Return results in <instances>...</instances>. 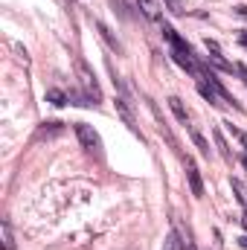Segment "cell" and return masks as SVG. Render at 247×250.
<instances>
[{"label":"cell","mask_w":247,"mask_h":250,"mask_svg":"<svg viewBox=\"0 0 247 250\" xmlns=\"http://www.w3.org/2000/svg\"><path fill=\"white\" fill-rule=\"evenodd\" d=\"M76 64V76H79V84H82V90H84V96L96 105V102H102V87H99V82H96V76H93V70L87 67V62L82 59V56H76L73 59Z\"/></svg>","instance_id":"6da1fadb"},{"label":"cell","mask_w":247,"mask_h":250,"mask_svg":"<svg viewBox=\"0 0 247 250\" xmlns=\"http://www.w3.org/2000/svg\"><path fill=\"white\" fill-rule=\"evenodd\" d=\"M76 137H79V143H82L84 151H90V154H99L102 151V137L87 123H76Z\"/></svg>","instance_id":"7a4b0ae2"},{"label":"cell","mask_w":247,"mask_h":250,"mask_svg":"<svg viewBox=\"0 0 247 250\" xmlns=\"http://www.w3.org/2000/svg\"><path fill=\"white\" fill-rule=\"evenodd\" d=\"M186 181H189V189H192L195 198H204V181H201V172H198L195 160H189V157H186Z\"/></svg>","instance_id":"3957f363"},{"label":"cell","mask_w":247,"mask_h":250,"mask_svg":"<svg viewBox=\"0 0 247 250\" xmlns=\"http://www.w3.org/2000/svg\"><path fill=\"white\" fill-rule=\"evenodd\" d=\"M114 105H117V114L123 117V123L128 125L131 131H137V117H134V111H131L128 99H125V96H117V102H114Z\"/></svg>","instance_id":"277c9868"},{"label":"cell","mask_w":247,"mask_h":250,"mask_svg":"<svg viewBox=\"0 0 247 250\" xmlns=\"http://www.w3.org/2000/svg\"><path fill=\"white\" fill-rule=\"evenodd\" d=\"M137 6H140V12H143L148 21H160V18H163V6H160V0H137Z\"/></svg>","instance_id":"5b68a950"},{"label":"cell","mask_w":247,"mask_h":250,"mask_svg":"<svg viewBox=\"0 0 247 250\" xmlns=\"http://www.w3.org/2000/svg\"><path fill=\"white\" fill-rule=\"evenodd\" d=\"M198 93H201V96H204V99H206L209 105H215V108H218V105H224V102H218V99H221V96H218V90H215L212 84H206L204 79L198 82Z\"/></svg>","instance_id":"8992f818"},{"label":"cell","mask_w":247,"mask_h":250,"mask_svg":"<svg viewBox=\"0 0 247 250\" xmlns=\"http://www.w3.org/2000/svg\"><path fill=\"white\" fill-rule=\"evenodd\" d=\"M64 125L62 123H41V128L35 131V140H47V137H56V134H62Z\"/></svg>","instance_id":"52a82bcc"},{"label":"cell","mask_w":247,"mask_h":250,"mask_svg":"<svg viewBox=\"0 0 247 250\" xmlns=\"http://www.w3.org/2000/svg\"><path fill=\"white\" fill-rule=\"evenodd\" d=\"M186 128H189V134H192V143L198 146V151H201L204 157H209V143L204 140V134H201V131H198L195 125H186Z\"/></svg>","instance_id":"ba28073f"},{"label":"cell","mask_w":247,"mask_h":250,"mask_svg":"<svg viewBox=\"0 0 247 250\" xmlns=\"http://www.w3.org/2000/svg\"><path fill=\"white\" fill-rule=\"evenodd\" d=\"M212 137H215V146H218V151H221V157L227 160V163H233V151H230V146H227V140H224V134L215 128L212 131Z\"/></svg>","instance_id":"9c48e42d"},{"label":"cell","mask_w":247,"mask_h":250,"mask_svg":"<svg viewBox=\"0 0 247 250\" xmlns=\"http://www.w3.org/2000/svg\"><path fill=\"white\" fill-rule=\"evenodd\" d=\"M96 29H99V35H102V38H105V41H108V47H111V50H117V53H120V50H123V44H120V41H117V38H114V32H111V29H108V26H105V23H96Z\"/></svg>","instance_id":"30bf717a"},{"label":"cell","mask_w":247,"mask_h":250,"mask_svg":"<svg viewBox=\"0 0 247 250\" xmlns=\"http://www.w3.org/2000/svg\"><path fill=\"white\" fill-rule=\"evenodd\" d=\"M169 108H172V111H175V117H178V120H181V123H184V125H189V114H186L184 102H181V99H178V96H172V99H169Z\"/></svg>","instance_id":"8fae6325"},{"label":"cell","mask_w":247,"mask_h":250,"mask_svg":"<svg viewBox=\"0 0 247 250\" xmlns=\"http://www.w3.org/2000/svg\"><path fill=\"white\" fill-rule=\"evenodd\" d=\"M47 102H53V105H59V108H62V105L70 102V96H67L64 90H56V87H53V90H47Z\"/></svg>","instance_id":"7c38bea8"},{"label":"cell","mask_w":247,"mask_h":250,"mask_svg":"<svg viewBox=\"0 0 247 250\" xmlns=\"http://www.w3.org/2000/svg\"><path fill=\"white\" fill-rule=\"evenodd\" d=\"M3 250H15V239H12L9 224H3Z\"/></svg>","instance_id":"4fadbf2b"},{"label":"cell","mask_w":247,"mask_h":250,"mask_svg":"<svg viewBox=\"0 0 247 250\" xmlns=\"http://www.w3.org/2000/svg\"><path fill=\"white\" fill-rule=\"evenodd\" d=\"M166 6L172 9V15H184V12H186L184 0H166Z\"/></svg>","instance_id":"5bb4252c"},{"label":"cell","mask_w":247,"mask_h":250,"mask_svg":"<svg viewBox=\"0 0 247 250\" xmlns=\"http://www.w3.org/2000/svg\"><path fill=\"white\" fill-rule=\"evenodd\" d=\"M227 131H230V134H233V137H236V140L247 148V131H239V128H233V125H227Z\"/></svg>","instance_id":"9a60e30c"},{"label":"cell","mask_w":247,"mask_h":250,"mask_svg":"<svg viewBox=\"0 0 247 250\" xmlns=\"http://www.w3.org/2000/svg\"><path fill=\"white\" fill-rule=\"evenodd\" d=\"M206 50H209L212 56H221V47H218L215 41H209V38H206Z\"/></svg>","instance_id":"2e32d148"},{"label":"cell","mask_w":247,"mask_h":250,"mask_svg":"<svg viewBox=\"0 0 247 250\" xmlns=\"http://www.w3.org/2000/svg\"><path fill=\"white\" fill-rule=\"evenodd\" d=\"M236 15H242V18H247V6L242 3V6H236Z\"/></svg>","instance_id":"e0dca14e"},{"label":"cell","mask_w":247,"mask_h":250,"mask_svg":"<svg viewBox=\"0 0 247 250\" xmlns=\"http://www.w3.org/2000/svg\"><path fill=\"white\" fill-rule=\"evenodd\" d=\"M239 41H242V47H247V35H242V38H239Z\"/></svg>","instance_id":"ac0fdd59"},{"label":"cell","mask_w":247,"mask_h":250,"mask_svg":"<svg viewBox=\"0 0 247 250\" xmlns=\"http://www.w3.org/2000/svg\"><path fill=\"white\" fill-rule=\"evenodd\" d=\"M239 242H242V248H245V250H247V236H245V239H239Z\"/></svg>","instance_id":"d6986e66"},{"label":"cell","mask_w":247,"mask_h":250,"mask_svg":"<svg viewBox=\"0 0 247 250\" xmlns=\"http://www.w3.org/2000/svg\"><path fill=\"white\" fill-rule=\"evenodd\" d=\"M242 166H245V169H247V157H242Z\"/></svg>","instance_id":"ffe728a7"}]
</instances>
